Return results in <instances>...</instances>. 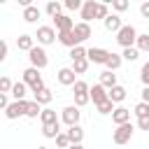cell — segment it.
Here are the masks:
<instances>
[{
  "instance_id": "cell-47",
  "label": "cell",
  "mask_w": 149,
  "mask_h": 149,
  "mask_svg": "<svg viewBox=\"0 0 149 149\" xmlns=\"http://www.w3.org/2000/svg\"><path fill=\"white\" fill-rule=\"evenodd\" d=\"M142 102H147V105H149V86H144V88H142Z\"/></svg>"
},
{
  "instance_id": "cell-11",
  "label": "cell",
  "mask_w": 149,
  "mask_h": 149,
  "mask_svg": "<svg viewBox=\"0 0 149 149\" xmlns=\"http://www.w3.org/2000/svg\"><path fill=\"white\" fill-rule=\"evenodd\" d=\"M79 14H81V21H84V23H91V21L95 19V14H98V2H95V0H86Z\"/></svg>"
},
{
  "instance_id": "cell-21",
  "label": "cell",
  "mask_w": 149,
  "mask_h": 149,
  "mask_svg": "<svg viewBox=\"0 0 149 149\" xmlns=\"http://www.w3.org/2000/svg\"><path fill=\"white\" fill-rule=\"evenodd\" d=\"M65 133H68V137H70L72 144H81V140H84V128L81 126H70Z\"/></svg>"
},
{
  "instance_id": "cell-22",
  "label": "cell",
  "mask_w": 149,
  "mask_h": 149,
  "mask_svg": "<svg viewBox=\"0 0 149 149\" xmlns=\"http://www.w3.org/2000/svg\"><path fill=\"white\" fill-rule=\"evenodd\" d=\"M100 84H102L107 91H109V88H114V86H116V74H114V72H109V70H102V72H100Z\"/></svg>"
},
{
  "instance_id": "cell-10",
  "label": "cell",
  "mask_w": 149,
  "mask_h": 149,
  "mask_svg": "<svg viewBox=\"0 0 149 149\" xmlns=\"http://www.w3.org/2000/svg\"><path fill=\"white\" fill-rule=\"evenodd\" d=\"M88 95H91V100H93V105L98 107L100 102H105V100H109V95H107V88L98 81V84H93L91 86V91H88Z\"/></svg>"
},
{
  "instance_id": "cell-18",
  "label": "cell",
  "mask_w": 149,
  "mask_h": 149,
  "mask_svg": "<svg viewBox=\"0 0 149 149\" xmlns=\"http://www.w3.org/2000/svg\"><path fill=\"white\" fill-rule=\"evenodd\" d=\"M58 42L63 44V47H68V49H74V47H79V40H77V35L70 30V33H58Z\"/></svg>"
},
{
  "instance_id": "cell-38",
  "label": "cell",
  "mask_w": 149,
  "mask_h": 149,
  "mask_svg": "<svg viewBox=\"0 0 149 149\" xmlns=\"http://www.w3.org/2000/svg\"><path fill=\"white\" fill-rule=\"evenodd\" d=\"M63 7H65L68 12H77V9L81 12V7H84V2H79V0H65V2H63Z\"/></svg>"
},
{
  "instance_id": "cell-28",
  "label": "cell",
  "mask_w": 149,
  "mask_h": 149,
  "mask_svg": "<svg viewBox=\"0 0 149 149\" xmlns=\"http://www.w3.org/2000/svg\"><path fill=\"white\" fill-rule=\"evenodd\" d=\"M42 109H44V107H42L40 102H35V100L30 102V100H28V112H26V116H28V119H37V116L42 114Z\"/></svg>"
},
{
  "instance_id": "cell-41",
  "label": "cell",
  "mask_w": 149,
  "mask_h": 149,
  "mask_svg": "<svg viewBox=\"0 0 149 149\" xmlns=\"http://www.w3.org/2000/svg\"><path fill=\"white\" fill-rule=\"evenodd\" d=\"M140 81H142L144 86H149V61L140 68Z\"/></svg>"
},
{
  "instance_id": "cell-14",
  "label": "cell",
  "mask_w": 149,
  "mask_h": 149,
  "mask_svg": "<svg viewBox=\"0 0 149 149\" xmlns=\"http://www.w3.org/2000/svg\"><path fill=\"white\" fill-rule=\"evenodd\" d=\"M102 26H105V30H107V33H119L126 23L121 21V16H119V14H109V16L102 21Z\"/></svg>"
},
{
  "instance_id": "cell-7",
  "label": "cell",
  "mask_w": 149,
  "mask_h": 149,
  "mask_svg": "<svg viewBox=\"0 0 149 149\" xmlns=\"http://www.w3.org/2000/svg\"><path fill=\"white\" fill-rule=\"evenodd\" d=\"M26 112H28V100H12V105L5 109V116L19 119V116H26Z\"/></svg>"
},
{
  "instance_id": "cell-3",
  "label": "cell",
  "mask_w": 149,
  "mask_h": 149,
  "mask_svg": "<svg viewBox=\"0 0 149 149\" xmlns=\"http://www.w3.org/2000/svg\"><path fill=\"white\" fill-rule=\"evenodd\" d=\"M28 61H30V68H37V70H42V68L49 65V56H47L44 47H40V44H35L28 51Z\"/></svg>"
},
{
  "instance_id": "cell-4",
  "label": "cell",
  "mask_w": 149,
  "mask_h": 149,
  "mask_svg": "<svg viewBox=\"0 0 149 149\" xmlns=\"http://www.w3.org/2000/svg\"><path fill=\"white\" fill-rule=\"evenodd\" d=\"M35 40H37L40 47H49V44H54V42L58 40L56 28H54V26H40L37 33H35Z\"/></svg>"
},
{
  "instance_id": "cell-15",
  "label": "cell",
  "mask_w": 149,
  "mask_h": 149,
  "mask_svg": "<svg viewBox=\"0 0 149 149\" xmlns=\"http://www.w3.org/2000/svg\"><path fill=\"white\" fill-rule=\"evenodd\" d=\"M74 35H77V40H79V44L81 42H86L91 35H93V30H91V23H84V21H77L74 23V30H72Z\"/></svg>"
},
{
  "instance_id": "cell-8",
  "label": "cell",
  "mask_w": 149,
  "mask_h": 149,
  "mask_svg": "<svg viewBox=\"0 0 149 149\" xmlns=\"http://www.w3.org/2000/svg\"><path fill=\"white\" fill-rule=\"evenodd\" d=\"M109 54H112V51H107V49H102V47H91V49H88V54H86V58H88V63L105 65V63H107V58H109Z\"/></svg>"
},
{
  "instance_id": "cell-32",
  "label": "cell",
  "mask_w": 149,
  "mask_h": 149,
  "mask_svg": "<svg viewBox=\"0 0 149 149\" xmlns=\"http://www.w3.org/2000/svg\"><path fill=\"white\" fill-rule=\"evenodd\" d=\"M133 114H135L137 119H142V116H149V105L140 100V102H137V105L133 107Z\"/></svg>"
},
{
  "instance_id": "cell-31",
  "label": "cell",
  "mask_w": 149,
  "mask_h": 149,
  "mask_svg": "<svg viewBox=\"0 0 149 149\" xmlns=\"http://www.w3.org/2000/svg\"><path fill=\"white\" fill-rule=\"evenodd\" d=\"M123 61H128V63H135L137 61V56H140V49L137 47H130V49H123Z\"/></svg>"
},
{
  "instance_id": "cell-43",
  "label": "cell",
  "mask_w": 149,
  "mask_h": 149,
  "mask_svg": "<svg viewBox=\"0 0 149 149\" xmlns=\"http://www.w3.org/2000/svg\"><path fill=\"white\" fill-rule=\"evenodd\" d=\"M12 102H9V93H0V107L2 109H7Z\"/></svg>"
},
{
  "instance_id": "cell-36",
  "label": "cell",
  "mask_w": 149,
  "mask_h": 149,
  "mask_svg": "<svg viewBox=\"0 0 149 149\" xmlns=\"http://www.w3.org/2000/svg\"><path fill=\"white\" fill-rule=\"evenodd\" d=\"M95 109H98V112H100V114H112V112H114V109H116V105H114V102H112V100H105V102H100V105H98V107H95Z\"/></svg>"
},
{
  "instance_id": "cell-44",
  "label": "cell",
  "mask_w": 149,
  "mask_h": 149,
  "mask_svg": "<svg viewBox=\"0 0 149 149\" xmlns=\"http://www.w3.org/2000/svg\"><path fill=\"white\" fill-rule=\"evenodd\" d=\"M137 128H140V130H149V116L137 119Z\"/></svg>"
},
{
  "instance_id": "cell-48",
  "label": "cell",
  "mask_w": 149,
  "mask_h": 149,
  "mask_svg": "<svg viewBox=\"0 0 149 149\" xmlns=\"http://www.w3.org/2000/svg\"><path fill=\"white\" fill-rule=\"evenodd\" d=\"M70 149H86V147H84V144H72Z\"/></svg>"
},
{
  "instance_id": "cell-39",
  "label": "cell",
  "mask_w": 149,
  "mask_h": 149,
  "mask_svg": "<svg viewBox=\"0 0 149 149\" xmlns=\"http://www.w3.org/2000/svg\"><path fill=\"white\" fill-rule=\"evenodd\" d=\"M12 88H14L12 79L9 77H0V93H12Z\"/></svg>"
},
{
  "instance_id": "cell-49",
  "label": "cell",
  "mask_w": 149,
  "mask_h": 149,
  "mask_svg": "<svg viewBox=\"0 0 149 149\" xmlns=\"http://www.w3.org/2000/svg\"><path fill=\"white\" fill-rule=\"evenodd\" d=\"M37 149H47V147H37Z\"/></svg>"
},
{
  "instance_id": "cell-16",
  "label": "cell",
  "mask_w": 149,
  "mask_h": 149,
  "mask_svg": "<svg viewBox=\"0 0 149 149\" xmlns=\"http://www.w3.org/2000/svg\"><path fill=\"white\" fill-rule=\"evenodd\" d=\"M107 95H109V100H112L114 105H121V102L126 100V95H128V91H126V88H123L121 84H116L114 88H109V91H107Z\"/></svg>"
},
{
  "instance_id": "cell-23",
  "label": "cell",
  "mask_w": 149,
  "mask_h": 149,
  "mask_svg": "<svg viewBox=\"0 0 149 149\" xmlns=\"http://www.w3.org/2000/svg\"><path fill=\"white\" fill-rule=\"evenodd\" d=\"M40 121H42V126H49V123H58L61 119L56 116V112H54L51 107H44L42 114H40Z\"/></svg>"
},
{
  "instance_id": "cell-6",
  "label": "cell",
  "mask_w": 149,
  "mask_h": 149,
  "mask_svg": "<svg viewBox=\"0 0 149 149\" xmlns=\"http://www.w3.org/2000/svg\"><path fill=\"white\" fill-rule=\"evenodd\" d=\"M133 133H135V126H133V123L116 126V130L112 133V142H114V144H126V142H130Z\"/></svg>"
},
{
  "instance_id": "cell-17",
  "label": "cell",
  "mask_w": 149,
  "mask_h": 149,
  "mask_svg": "<svg viewBox=\"0 0 149 149\" xmlns=\"http://www.w3.org/2000/svg\"><path fill=\"white\" fill-rule=\"evenodd\" d=\"M16 47H19V51H30L35 47V35H28V33L19 35L16 37Z\"/></svg>"
},
{
  "instance_id": "cell-33",
  "label": "cell",
  "mask_w": 149,
  "mask_h": 149,
  "mask_svg": "<svg viewBox=\"0 0 149 149\" xmlns=\"http://www.w3.org/2000/svg\"><path fill=\"white\" fill-rule=\"evenodd\" d=\"M70 147H72V142H70L68 133H61V135L56 137V149H70Z\"/></svg>"
},
{
  "instance_id": "cell-24",
  "label": "cell",
  "mask_w": 149,
  "mask_h": 149,
  "mask_svg": "<svg viewBox=\"0 0 149 149\" xmlns=\"http://www.w3.org/2000/svg\"><path fill=\"white\" fill-rule=\"evenodd\" d=\"M61 133H63V130H61V121H58V123H49V126H42V135H44V137H49V140H56Z\"/></svg>"
},
{
  "instance_id": "cell-37",
  "label": "cell",
  "mask_w": 149,
  "mask_h": 149,
  "mask_svg": "<svg viewBox=\"0 0 149 149\" xmlns=\"http://www.w3.org/2000/svg\"><path fill=\"white\" fill-rule=\"evenodd\" d=\"M128 7H130V2H128V0H112V9H114V14L126 12Z\"/></svg>"
},
{
  "instance_id": "cell-1",
  "label": "cell",
  "mask_w": 149,
  "mask_h": 149,
  "mask_svg": "<svg viewBox=\"0 0 149 149\" xmlns=\"http://www.w3.org/2000/svg\"><path fill=\"white\" fill-rule=\"evenodd\" d=\"M137 30H135V26H130V23H126L119 33H116V42H119V47L121 49H130V47H135V42H137Z\"/></svg>"
},
{
  "instance_id": "cell-12",
  "label": "cell",
  "mask_w": 149,
  "mask_h": 149,
  "mask_svg": "<svg viewBox=\"0 0 149 149\" xmlns=\"http://www.w3.org/2000/svg\"><path fill=\"white\" fill-rule=\"evenodd\" d=\"M112 121H114V126L130 123V109H128V107H123V105H116V109L112 112Z\"/></svg>"
},
{
  "instance_id": "cell-9",
  "label": "cell",
  "mask_w": 149,
  "mask_h": 149,
  "mask_svg": "<svg viewBox=\"0 0 149 149\" xmlns=\"http://www.w3.org/2000/svg\"><path fill=\"white\" fill-rule=\"evenodd\" d=\"M56 79H58V84L61 86H74L79 79H77V72L72 70V68H61L58 72H56Z\"/></svg>"
},
{
  "instance_id": "cell-35",
  "label": "cell",
  "mask_w": 149,
  "mask_h": 149,
  "mask_svg": "<svg viewBox=\"0 0 149 149\" xmlns=\"http://www.w3.org/2000/svg\"><path fill=\"white\" fill-rule=\"evenodd\" d=\"M72 91H74V95H84V93H88V91H91V86H88L84 79H79V81L72 86Z\"/></svg>"
},
{
  "instance_id": "cell-34",
  "label": "cell",
  "mask_w": 149,
  "mask_h": 149,
  "mask_svg": "<svg viewBox=\"0 0 149 149\" xmlns=\"http://www.w3.org/2000/svg\"><path fill=\"white\" fill-rule=\"evenodd\" d=\"M72 70H74L77 74H84V72L88 70V58H81V61H74V63H72Z\"/></svg>"
},
{
  "instance_id": "cell-25",
  "label": "cell",
  "mask_w": 149,
  "mask_h": 149,
  "mask_svg": "<svg viewBox=\"0 0 149 149\" xmlns=\"http://www.w3.org/2000/svg\"><path fill=\"white\" fill-rule=\"evenodd\" d=\"M26 91H28V86L23 84V81H14V88H12V98L14 100H26Z\"/></svg>"
},
{
  "instance_id": "cell-46",
  "label": "cell",
  "mask_w": 149,
  "mask_h": 149,
  "mask_svg": "<svg viewBox=\"0 0 149 149\" xmlns=\"http://www.w3.org/2000/svg\"><path fill=\"white\" fill-rule=\"evenodd\" d=\"M7 51H9V47H7V42H2V44H0V61L7 58Z\"/></svg>"
},
{
  "instance_id": "cell-2",
  "label": "cell",
  "mask_w": 149,
  "mask_h": 149,
  "mask_svg": "<svg viewBox=\"0 0 149 149\" xmlns=\"http://www.w3.org/2000/svg\"><path fill=\"white\" fill-rule=\"evenodd\" d=\"M23 84L33 91V95L44 88V81H42V74H40L37 68H26V70H23Z\"/></svg>"
},
{
  "instance_id": "cell-42",
  "label": "cell",
  "mask_w": 149,
  "mask_h": 149,
  "mask_svg": "<svg viewBox=\"0 0 149 149\" xmlns=\"http://www.w3.org/2000/svg\"><path fill=\"white\" fill-rule=\"evenodd\" d=\"M88 102H91V95H88V93H84V95H74V105H77L79 109H81L84 105H88Z\"/></svg>"
},
{
  "instance_id": "cell-20",
  "label": "cell",
  "mask_w": 149,
  "mask_h": 149,
  "mask_svg": "<svg viewBox=\"0 0 149 149\" xmlns=\"http://www.w3.org/2000/svg\"><path fill=\"white\" fill-rule=\"evenodd\" d=\"M121 63H123V56L121 54H109V58H107V63H105V70H109V72H116L119 68H121Z\"/></svg>"
},
{
  "instance_id": "cell-30",
  "label": "cell",
  "mask_w": 149,
  "mask_h": 149,
  "mask_svg": "<svg viewBox=\"0 0 149 149\" xmlns=\"http://www.w3.org/2000/svg\"><path fill=\"white\" fill-rule=\"evenodd\" d=\"M135 47H137L140 51H147V54H149V33H140V35H137Z\"/></svg>"
},
{
  "instance_id": "cell-5",
  "label": "cell",
  "mask_w": 149,
  "mask_h": 149,
  "mask_svg": "<svg viewBox=\"0 0 149 149\" xmlns=\"http://www.w3.org/2000/svg\"><path fill=\"white\" fill-rule=\"evenodd\" d=\"M79 119H81V112L77 105H68L61 109V121L70 128V126H79Z\"/></svg>"
},
{
  "instance_id": "cell-26",
  "label": "cell",
  "mask_w": 149,
  "mask_h": 149,
  "mask_svg": "<svg viewBox=\"0 0 149 149\" xmlns=\"http://www.w3.org/2000/svg\"><path fill=\"white\" fill-rule=\"evenodd\" d=\"M44 9H47V14H49L51 19H56V16H61V14H63V12H61V9H63V5H61L58 0H49Z\"/></svg>"
},
{
  "instance_id": "cell-13",
  "label": "cell",
  "mask_w": 149,
  "mask_h": 149,
  "mask_svg": "<svg viewBox=\"0 0 149 149\" xmlns=\"http://www.w3.org/2000/svg\"><path fill=\"white\" fill-rule=\"evenodd\" d=\"M54 28H56L58 33H70V30H74V21H72L68 14H61V16L54 19Z\"/></svg>"
},
{
  "instance_id": "cell-29",
  "label": "cell",
  "mask_w": 149,
  "mask_h": 149,
  "mask_svg": "<svg viewBox=\"0 0 149 149\" xmlns=\"http://www.w3.org/2000/svg\"><path fill=\"white\" fill-rule=\"evenodd\" d=\"M86 54H88V49H84V47L79 44V47L70 49V61H72V63H74V61H81V58H86Z\"/></svg>"
},
{
  "instance_id": "cell-27",
  "label": "cell",
  "mask_w": 149,
  "mask_h": 149,
  "mask_svg": "<svg viewBox=\"0 0 149 149\" xmlns=\"http://www.w3.org/2000/svg\"><path fill=\"white\" fill-rule=\"evenodd\" d=\"M51 100H54V93H51L47 86H44L40 93H35V102H40V105H49Z\"/></svg>"
},
{
  "instance_id": "cell-19",
  "label": "cell",
  "mask_w": 149,
  "mask_h": 149,
  "mask_svg": "<svg viewBox=\"0 0 149 149\" xmlns=\"http://www.w3.org/2000/svg\"><path fill=\"white\" fill-rule=\"evenodd\" d=\"M40 16H42V12H40L37 5H30V7L23 9V21H26V23H37Z\"/></svg>"
},
{
  "instance_id": "cell-40",
  "label": "cell",
  "mask_w": 149,
  "mask_h": 149,
  "mask_svg": "<svg viewBox=\"0 0 149 149\" xmlns=\"http://www.w3.org/2000/svg\"><path fill=\"white\" fill-rule=\"evenodd\" d=\"M109 16V7L105 5V2H98V14H95V19H100V21H105Z\"/></svg>"
},
{
  "instance_id": "cell-45",
  "label": "cell",
  "mask_w": 149,
  "mask_h": 149,
  "mask_svg": "<svg viewBox=\"0 0 149 149\" xmlns=\"http://www.w3.org/2000/svg\"><path fill=\"white\" fill-rule=\"evenodd\" d=\"M140 14H142V19H149V2L140 5Z\"/></svg>"
}]
</instances>
